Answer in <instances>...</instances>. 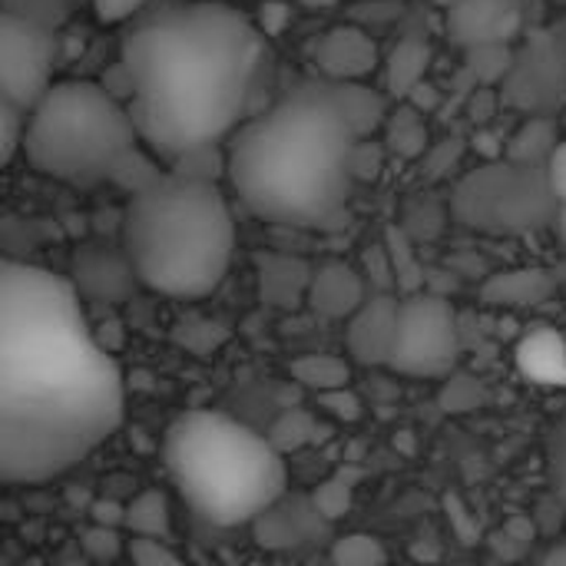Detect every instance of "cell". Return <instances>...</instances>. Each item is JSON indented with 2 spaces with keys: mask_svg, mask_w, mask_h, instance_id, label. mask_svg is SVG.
Here are the masks:
<instances>
[{
  "mask_svg": "<svg viewBox=\"0 0 566 566\" xmlns=\"http://www.w3.org/2000/svg\"><path fill=\"white\" fill-rule=\"evenodd\" d=\"M484 398H488V391H484L481 378H471V375H461V371H454V375L444 378L441 405L448 411H474V408L484 405Z\"/></svg>",
  "mask_w": 566,
  "mask_h": 566,
  "instance_id": "obj_29",
  "label": "cell"
},
{
  "mask_svg": "<svg viewBox=\"0 0 566 566\" xmlns=\"http://www.w3.org/2000/svg\"><path fill=\"white\" fill-rule=\"evenodd\" d=\"M292 20V7L285 0H265L255 13V27L265 33V36H279Z\"/></svg>",
  "mask_w": 566,
  "mask_h": 566,
  "instance_id": "obj_36",
  "label": "cell"
},
{
  "mask_svg": "<svg viewBox=\"0 0 566 566\" xmlns=\"http://www.w3.org/2000/svg\"><path fill=\"white\" fill-rule=\"evenodd\" d=\"M318 431H322V428H318V421L312 418V411H305V408H292L289 415H282V418L275 421V428H272L269 441L285 454V451H298V448H305V444L318 441V438H322Z\"/></svg>",
  "mask_w": 566,
  "mask_h": 566,
  "instance_id": "obj_26",
  "label": "cell"
},
{
  "mask_svg": "<svg viewBox=\"0 0 566 566\" xmlns=\"http://www.w3.org/2000/svg\"><path fill=\"white\" fill-rule=\"evenodd\" d=\"M401 298L395 292H371L368 302L348 318L345 345L355 365H388L398 335Z\"/></svg>",
  "mask_w": 566,
  "mask_h": 566,
  "instance_id": "obj_12",
  "label": "cell"
},
{
  "mask_svg": "<svg viewBox=\"0 0 566 566\" xmlns=\"http://www.w3.org/2000/svg\"><path fill=\"white\" fill-rule=\"evenodd\" d=\"M431 66V46L421 36H405L385 60V90L398 99H408L424 80Z\"/></svg>",
  "mask_w": 566,
  "mask_h": 566,
  "instance_id": "obj_18",
  "label": "cell"
},
{
  "mask_svg": "<svg viewBox=\"0 0 566 566\" xmlns=\"http://www.w3.org/2000/svg\"><path fill=\"white\" fill-rule=\"evenodd\" d=\"M368 295H371V289H368L365 275L355 265H348L342 259H328V262L315 265L305 305L318 318L348 322L368 302Z\"/></svg>",
  "mask_w": 566,
  "mask_h": 566,
  "instance_id": "obj_13",
  "label": "cell"
},
{
  "mask_svg": "<svg viewBox=\"0 0 566 566\" xmlns=\"http://www.w3.org/2000/svg\"><path fill=\"white\" fill-rule=\"evenodd\" d=\"M123 371L93 335L63 275L0 265V474L43 484L103 448L123 424Z\"/></svg>",
  "mask_w": 566,
  "mask_h": 566,
  "instance_id": "obj_1",
  "label": "cell"
},
{
  "mask_svg": "<svg viewBox=\"0 0 566 566\" xmlns=\"http://www.w3.org/2000/svg\"><path fill=\"white\" fill-rule=\"evenodd\" d=\"M385 249L391 255V269H395V282H398V292L405 295H415V292H424V269L418 262V252H415V239L401 229V226H391L385 232Z\"/></svg>",
  "mask_w": 566,
  "mask_h": 566,
  "instance_id": "obj_25",
  "label": "cell"
},
{
  "mask_svg": "<svg viewBox=\"0 0 566 566\" xmlns=\"http://www.w3.org/2000/svg\"><path fill=\"white\" fill-rule=\"evenodd\" d=\"M262 30L226 3L169 7L123 40L129 113L149 153L169 166L222 146L245 123L262 66Z\"/></svg>",
  "mask_w": 566,
  "mask_h": 566,
  "instance_id": "obj_2",
  "label": "cell"
},
{
  "mask_svg": "<svg viewBox=\"0 0 566 566\" xmlns=\"http://www.w3.org/2000/svg\"><path fill=\"white\" fill-rule=\"evenodd\" d=\"M524 23V0H461L448 10V33L464 46H507Z\"/></svg>",
  "mask_w": 566,
  "mask_h": 566,
  "instance_id": "obj_11",
  "label": "cell"
},
{
  "mask_svg": "<svg viewBox=\"0 0 566 566\" xmlns=\"http://www.w3.org/2000/svg\"><path fill=\"white\" fill-rule=\"evenodd\" d=\"M163 458L182 501L216 527L255 524L289 494L285 454L222 411L179 415L166 431Z\"/></svg>",
  "mask_w": 566,
  "mask_h": 566,
  "instance_id": "obj_5",
  "label": "cell"
},
{
  "mask_svg": "<svg viewBox=\"0 0 566 566\" xmlns=\"http://www.w3.org/2000/svg\"><path fill=\"white\" fill-rule=\"evenodd\" d=\"M342 90V103L352 116V126L361 139H371V133L385 129L388 116H391V103L381 90L368 86V83H338Z\"/></svg>",
  "mask_w": 566,
  "mask_h": 566,
  "instance_id": "obj_22",
  "label": "cell"
},
{
  "mask_svg": "<svg viewBox=\"0 0 566 566\" xmlns=\"http://www.w3.org/2000/svg\"><path fill=\"white\" fill-rule=\"evenodd\" d=\"M461 153H464V143H461V139H444V143L431 146V149L421 156V163H424V169H428L431 176H444V172L458 163Z\"/></svg>",
  "mask_w": 566,
  "mask_h": 566,
  "instance_id": "obj_37",
  "label": "cell"
},
{
  "mask_svg": "<svg viewBox=\"0 0 566 566\" xmlns=\"http://www.w3.org/2000/svg\"><path fill=\"white\" fill-rule=\"evenodd\" d=\"M126 531L129 537H149V541H169L172 534V507L169 497L156 488L139 491L126 504Z\"/></svg>",
  "mask_w": 566,
  "mask_h": 566,
  "instance_id": "obj_23",
  "label": "cell"
},
{
  "mask_svg": "<svg viewBox=\"0 0 566 566\" xmlns=\"http://www.w3.org/2000/svg\"><path fill=\"white\" fill-rule=\"evenodd\" d=\"M123 551H129V541H123V534L113 531V527H96L93 524L83 534V554L93 564H113Z\"/></svg>",
  "mask_w": 566,
  "mask_h": 566,
  "instance_id": "obj_31",
  "label": "cell"
},
{
  "mask_svg": "<svg viewBox=\"0 0 566 566\" xmlns=\"http://www.w3.org/2000/svg\"><path fill=\"white\" fill-rule=\"evenodd\" d=\"M139 146L129 106L93 80H60L27 113V163L66 186L113 182L123 159Z\"/></svg>",
  "mask_w": 566,
  "mask_h": 566,
  "instance_id": "obj_6",
  "label": "cell"
},
{
  "mask_svg": "<svg viewBox=\"0 0 566 566\" xmlns=\"http://www.w3.org/2000/svg\"><path fill=\"white\" fill-rule=\"evenodd\" d=\"M551 468H554V478L557 481L566 478V421H560L554 428V438H551Z\"/></svg>",
  "mask_w": 566,
  "mask_h": 566,
  "instance_id": "obj_42",
  "label": "cell"
},
{
  "mask_svg": "<svg viewBox=\"0 0 566 566\" xmlns=\"http://www.w3.org/2000/svg\"><path fill=\"white\" fill-rule=\"evenodd\" d=\"M361 262H365V265H361V275H365V282H368L371 292H395V289H398L395 269H391V255H388L385 242L368 245L365 255H361Z\"/></svg>",
  "mask_w": 566,
  "mask_h": 566,
  "instance_id": "obj_32",
  "label": "cell"
},
{
  "mask_svg": "<svg viewBox=\"0 0 566 566\" xmlns=\"http://www.w3.org/2000/svg\"><path fill=\"white\" fill-rule=\"evenodd\" d=\"M358 481H361V474H358L355 468H342V471L328 474V478L312 491V504H315V511L322 514L325 524L342 521V517L352 511Z\"/></svg>",
  "mask_w": 566,
  "mask_h": 566,
  "instance_id": "obj_24",
  "label": "cell"
},
{
  "mask_svg": "<svg viewBox=\"0 0 566 566\" xmlns=\"http://www.w3.org/2000/svg\"><path fill=\"white\" fill-rule=\"evenodd\" d=\"M289 375L308 388L312 395H328V391H342L352 385V358L345 355H332V352H312L302 355L289 365Z\"/></svg>",
  "mask_w": 566,
  "mask_h": 566,
  "instance_id": "obj_20",
  "label": "cell"
},
{
  "mask_svg": "<svg viewBox=\"0 0 566 566\" xmlns=\"http://www.w3.org/2000/svg\"><path fill=\"white\" fill-rule=\"evenodd\" d=\"M544 566H566V547H560V551H554L547 560H544Z\"/></svg>",
  "mask_w": 566,
  "mask_h": 566,
  "instance_id": "obj_44",
  "label": "cell"
},
{
  "mask_svg": "<svg viewBox=\"0 0 566 566\" xmlns=\"http://www.w3.org/2000/svg\"><path fill=\"white\" fill-rule=\"evenodd\" d=\"M464 109H468L471 123H478V129L491 126V119H494V113H497V93H494V86H478V90H471Z\"/></svg>",
  "mask_w": 566,
  "mask_h": 566,
  "instance_id": "obj_35",
  "label": "cell"
},
{
  "mask_svg": "<svg viewBox=\"0 0 566 566\" xmlns=\"http://www.w3.org/2000/svg\"><path fill=\"white\" fill-rule=\"evenodd\" d=\"M73 272H76L73 282L76 292L93 298H119L133 289V282H139L126 249L86 245L73 255Z\"/></svg>",
  "mask_w": 566,
  "mask_h": 566,
  "instance_id": "obj_14",
  "label": "cell"
},
{
  "mask_svg": "<svg viewBox=\"0 0 566 566\" xmlns=\"http://www.w3.org/2000/svg\"><path fill=\"white\" fill-rule=\"evenodd\" d=\"M557 292V275L551 269H507L484 282L481 298L494 308H537Z\"/></svg>",
  "mask_w": 566,
  "mask_h": 566,
  "instance_id": "obj_17",
  "label": "cell"
},
{
  "mask_svg": "<svg viewBox=\"0 0 566 566\" xmlns=\"http://www.w3.org/2000/svg\"><path fill=\"white\" fill-rule=\"evenodd\" d=\"M312 60L315 70L332 83H368V76L381 63V53L375 36L361 23H342L315 40Z\"/></svg>",
  "mask_w": 566,
  "mask_h": 566,
  "instance_id": "obj_10",
  "label": "cell"
},
{
  "mask_svg": "<svg viewBox=\"0 0 566 566\" xmlns=\"http://www.w3.org/2000/svg\"><path fill=\"white\" fill-rule=\"evenodd\" d=\"M405 103H411L415 109H421V113H434L444 99H441V93H438V86L431 83V80H424Z\"/></svg>",
  "mask_w": 566,
  "mask_h": 566,
  "instance_id": "obj_41",
  "label": "cell"
},
{
  "mask_svg": "<svg viewBox=\"0 0 566 566\" xmlns=\"http://www.w3.org/2000/svg\"><path fill=\"white\" fill-rule=\"evenodd\" d=\"M451 212L461 226L484 235H527L560 222L564 209L544 166L494 159L454 186Z\"/></svg>",
  "mask_w": 566,
  "mask_h": 566,
  "instance_id": "obj_7",
  "label": "cell"
},
{
  "mask_svg": "<svg viewBox=\"0 0 566 566\" xmlns=\"http://www.w3.org/2000/svg\"><path fill=\"white\" fill-rule=\"evenodd\" d=\"M557 226H560V232H564V239H566V209L560 212V222H557Z\"/></svg>",
  "mask_w": 566,
  "mask_h": 566,
  "instance_id": "obj_46",
  "label": "cell"
},
{
  "mask_svg": "<svg viewBox=\"0 0 566 566\" xmlns=\"http://www.w3.org/2000/svg\"><path fill=\"white\" fill-rule=\"evenodd\" d=\"M332 564L335 566H385L388 551L375 534H345L332 547Z\"/></svg>",
  "mask_w": 566,
  "mask_h": 566,
  "instance_id": "obj_27",
  "label": "cell"
},
{
  "mask_svg": "<svg viewBox=\"0 0 566 566\" xmlns=\"http://www.w3.org/2000/svg\"><path fill=\"white\" fill-rule=\"evenodd\" d=\"M302 7H308V10H328V7H335L338 0H298Z\"/></svg>",
  "mask_w": 566,
  "mask_h": 566,
  "instance_id": "obj_43",
  "label": "cell"
},
{
  "mask_svg": "<svg viewBox=\"0 0 566 566\" xmlns=\"http://www.w3.org/2000/svg\"><path fill=\"white\" fill-rule=\"evenodd\" d=\"M318 524H322V514L315 511L312 497L289 501L285 494L255 521V534H259V544L269 551H292V547H302L315 534Z\"/></svg>",
  "mask_w": 566,
  "mask_h": 566,
  "instance_id": "obj_16",
  "label": "cell"
},
{
  "mask_svg": "<svg viewBox=\"0 0 566 566\" xmlns=\"http://www.w3.org/2000/svg\"><path fill=\"white\" fill-rule=\"evenodd\" d=\"M143 3H146V0H93V13H96V20H103V23H123V20H129Z\"/></svg>",
  "mask_w": 566,
  "mask_h": 566,
  "instance_id": "obj_39",
  "label": "cell"
},
{
  "mask_svg": "<svg viewBox=\"0 0 566 566\" xmlns=\"http://www.w3.org/2000/svg\"><path fill=\"white\" fill-rule=\"evenodd\" d=\"M27 139V109H20L10 99H0V159L3 166L13 163L17 149H23Z\"/></svg>",
  "mask_w": 566,
  "mask_h": 566,
  "instance_id": "obj_30",
  "label": "cell"
},
{
  "mask_svg": "<svg viewBox=\"0 0 566 566\" xmlns=\"http://www.w3.org/2000/svg\"><path fill=\"white\" fill-rule=\"evenodd\" d=\"M557 484H560V491H564V501H566V478H560Z\"/></svg>",
  "mask_w": 566,
  "mask_h": 566,
  "instance_id": "obj_47",
  "label": "cell"
},
{
  "mask_svg": "<svg viewBox=\"0 0 566 566\" xmlns=\"http://www.w3.org/2000/svg\"><path fill=\"white\" fill-rule=\"evenodd\" d=\"M53 60L56 40L43 23L10 10L0 17V99L30 113L53 86Z\"/></svg>",
  "mask_w": 566,
  "mask_h": 566,
  "instance_id": "obj_9",
  "label": "cell"
},
{
  "mask_svg": "<svg viewBox=\"0 0 566 566\" xmlns=\"http://www.w3.org/2000/svg\"><path fill=\"white\" fill-rule=\"evenodd\" d=\"M461 355L458 315L448 298L415 292L401 298L388 368L405 378H448Z\"/></svg>",
  "mask_w": 566,
  "mask_h": 566,
  "instance_id": "obj_8",
  "label": "cell"
},
{
  "mask_svg": "<svg viewBox=\"0 0 566 566\" xmlns=\"http://www.w3.org/2000/svg\"><path fill=\"white\" fill-rule=\"evenodd\" d=\"M315 401H318V408H325L338 421H358L361 418V398L352 388L328 391V395H315Z\"/></svg>",
  "mask_w": 566,
  "mask_h": 566,
  "instance_id": "obj_34",
  "label": "cell"
},
{
  "mask_svg": "<svg viewBox=\"0 0 566 566\" xmlns=\"http://www.w3.org/2000/svg\"><path fill=\"white\" fill-rule=\"evenodd\" d=\"M381 146L388 149V156L398 159H421L431 146H428V123L424 113L415 109L411 103H398L381 129Z\"/></svg>",
  "mask_w": 566,
  "mask_h": 566,
  "instance_id": "obj_19",
  "label": "cell"
},
{
  "mask_svg": "<svg viewBox=\"0 0 566 566\" xmlns=\"http://www.w3.org/2000/svg\"><path fill=\"white\" fill-rule=\"evenodd\" d=\"M431 3H434V7H441V10L448 13V10H451V7H458L461 0H431Z\"/></svg>",
  "mask_w": 566,
  "mask_h": 566,
  "instance_id": "obj_45",
  "label": "cell"
},
{
  "mask_svg": "<svg viewBox=\"0 0 566 566\" xmlns=\"http://www.w3.org/2000/svg\"><path fill=\"white\" fill-rule=\"evenodd\" d=\"M169 169L179 172V176H189V179L216 182V176H226V149H219V146L192 149V153L179 156Z\"/></svg>",
  "mask_w": 566,
  "mask_h": 566,
  "instance_id": "obj_28",
  "label": "cell"
},
{
  "mask_svg": "<svg viewBox=\"0 0 566 566\" xmlns=\"http://www.w3.org/2000/svg\"><path fill=\"white\" fill-rule=\"evenodd\" d=\"M547 179L554 186V196L560 199V209H566V139H560V146L547 163Z\"/></svg>",
  "mask_w": 566,
  "mask_h": 566,
  "instance_id": "obj_40",
  "label": "cell"
},
{
  "mask_svg": "<svg viewBox=\"0 0 566 566\" xmlns=\"http://www.w3.org/2000/svg\"><path fill=\"white\" fill-rule=\"evenodd\" d=\"M557 146H560L557 123L547 119V116H531L507 139V156L504 159L521 163V166H544L547 169V163H551Z\"/></svg>",
  "mask_w": 566,
  "mask_h": 566,
  "instance_id": "obj_21",
  "label": "cell"
},
{
  "mask_svg": "<svg viewBox=\"0 0 566 566\" xmlns=\"http://www.w3.org/2000/svg\"><path fill=\"white\" fill-rule=\"evenodd\" d=\"M129 566H186V560L166 544V541H149V537H129Z\"/></svg>",
  "mask_w": 566,
  "mask_h": 566,
  "instance_id": "obj_33",
  "label": "cell"
},
{
  "mask_svg": "<svg viewBox=\"0 0 566 566\" xmlns=\"http://www.w3.org/2000/svg\"><path fill=\"white\" fill-rule=\"evenodd\" d=\"M90 521L96 527H113V531H126V504L113 501V497H99L90 507Z\"/></svg>",
  "mask_w": 566,
  "mask_h": 566,
  "instance_id": "obj_38",
  "label": "cell"
},
{
  "mask_svg": "<svg viewBox=\"0 0 566 566\" xmlns=\"http://www.w3.org/2000/svg\"><path fill=\"white\" fill-rule=\"evenodd\" d=\"M358 143L338 83L312 76L229 136L226 179L252 216L318 229L342 216L358 182Z\"/></svg>",
  "mask_w": 566,
  "mask_h": 566,
  "instance_id": "obj_3",
  "label": "cell"
},
{
  "mask_svg": "<svg viewBox=\"0 0 566 566\" xmlns=\"http://www.w3.org/2000/svg\"><path fill=\"white\" fill-rule=\"evenodd\" d=\"M315 265H308L298 255L285 252H262L255 255V279H259V295L272 308H295L308 298Z\"/></svg>",
  "mask_w": 566,
  "mask_h": 566,
  "instance_id": "obj_15",
  "label": "cell"
},
{
  "mask_svg": "<svg viewBox=\"0 0 566 566\" xmlns=\"http://www.w3.org/2000/svg\"><path fill=\"white\" fill-rule=\"evenodd\" d=\"M123 249L139 285L166 298L212 295L235 255V219L216 182L166 169L153 186L129 196Z\"/></svg>",
  "mask_w": 566,
  "mask_h": 566,
  "instance_id": "obj_4",
  "label": "cell"
}]
</instances>
